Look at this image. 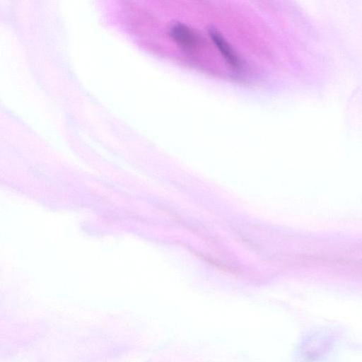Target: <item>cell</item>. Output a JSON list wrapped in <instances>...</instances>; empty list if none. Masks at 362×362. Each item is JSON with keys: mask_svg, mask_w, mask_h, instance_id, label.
I'll return each instance as SVG.
<instances>
[{"mask_svg": "<svg viewBox=\"0 0 362 362\" xmlns=\"http://www.w3.org/2000/svg\"><path fill=\"white\" fill-rule=\"evenodd\" d=\"M210 35L226 61L230 66L238 67L239 66L238 57L227 41L216 30H211Z\"/></svg>", "mask_w": 362, "mask_h": 362, "instance_id": "6da1fadb", "label": "cell"}, {"mask_svg": "<svg viewBox=\"0 0 362 362\" xmlns=\"http://www.w3.org/2000/svg\"><path fill=\"white\" fill-rule=\"evenodd\" d=\"M171 35L180 46L191 49L196 44L193 32L182 24H176L171 29Z\"/></svg>", "mask_w": 362, "mask_h": 362, "instance_id": "7a4b0ae2", "label": "cell"}]
</instances>
